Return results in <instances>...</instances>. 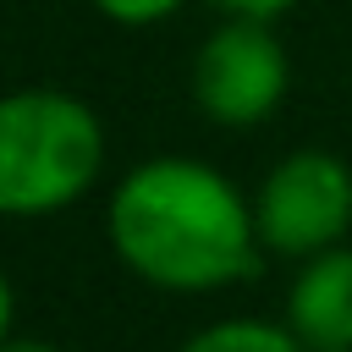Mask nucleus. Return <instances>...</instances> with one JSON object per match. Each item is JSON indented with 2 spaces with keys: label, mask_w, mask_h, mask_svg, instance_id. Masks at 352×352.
<instances>
[{
  "label": "nucleus",
  "mask_w": 352,
  "mask_h": 352,
  "mask_svg": "<svg viewBox=\"0 0 352 352\" xmlns=\"http://www.w3.org/2000/svg\"><path fill=\"white\" fill-rule=\"evenodd\" d=\"M104 231L116 258L165 292H214L258 264L253 204L204 160H143L110 192Z\"/></svg>",
  "instance_id": "f257e3e1"
},
{
  "label": "nucleus",
  "mask_w": 352,
  "mask_h": 352,
  "mask_svg": "<svg viewBox=\"0 0 352 352\" xmlns=\"http://www.w3.org/2000/svg\"><path fill=\"white\" fill-rule=\"evenodd\" d=\"M104 165L99 116L66 88L0 94V214L33 220L77 204Z\"/></svg>",
  "instance_id": "f03ea898"
},
{
  "label": "nucleus",
  "mask_w": 352,
  "mask_h": 352,
  "mask_svg": "<svg viewBox=\"0 0 352 352\" xmlns=\"http://www.w3.org/2000/svg\"><path fill=\"white\" fill-rule=\"evenodd\" d=\"M253 220H258V242L270 253L308 258V253L336 248L352 226V165L324 148L286 154L264 176V187L253 198Z\"/></svg>",
  "instance_id": "7ed1b4c3"
},
{
  "label": "nucleus",
  "mask_w": 352,
  "mask_h": 352,
  "mask_svg": "<svg viewBox=\"0 0 352 352\" xmlns=\"http://www.w3.org/2000/svg\"><path fill=\"white\" fill-rule=\"evenodd\" d=\"M292 82L286 50L258 16H231L192 55V99L220 126H258L280 110Z\"/></svg>",
  "instance_id": "20e7f679"
},
{
  "label": "nucleus",
  "mask_w": 352,
  "mask_h": 352,
  "mask_svg": "<svg viewBox=\"0 0 352 352\" xmlns=\"http://www.w3.org/2000/svg\"><path fill=\"white\" fill-rule=\"evenodd\" d=\"M286 324L308 352H352V248L308 253L286 292Z\"/></svg>",
  "instance_id": "39448f33"
},
{
  "label": "nucleus",
  "mask_w": 352,
  "mask_h": 352,
  "mask_svg": "<svg viewBox=\"0 0 352 352\" xmlns=\"http://www.w3.org/2000/svg\"><path fill=\"white\" fill-rule=\"evenodd\" d=\"M182 352H308L292 324H264V319H220L198 330Z\"/></svg>",
  "instance_id": "423d86ee"
},
{
  "label": "nucleus",
  "mask_w": 352,
  "mask_h": 352,
  "mask_svg": "<svg viewBox=\"0 0 352 352\" xmlns=\"http://www.w3.org/2000/svg\"><path fill=\"white\" fill-rule=\"evenodd\" d=\"M182 0H94L99 16L121 22V28H148V22H165Z\"/></svg>",
  "instance_id": "0eeeda50"
},
{
  "label": "nucleus",
  "mask_w": 352,
  "mask_h": 352,
  "mask_svg": "<svg viewBox=\"0 0 352 352\" xmlns=\"http://www.w3.org/2000/svg\"><path fill=\"white\" fill-rule=\"evenodd\" d=\"M220 11H231V16H258V22H275L280 11H292L297 0H214Z\"/></svg>",
  "instance_id": "6e6552de"
},
{
  "label": "nucleus",
  "mask_w": 352,
  "mask_h": 352,
  "mask_svg": "<svg viewBox=\"0 0 352 352\" xmlns=\"http://www.w3.org/2000/svg\"><path fill=\"white\" fill-rule=\"evenodd\" d=\"M11 314H16V297H11V280L0 275V341L11 336Z\"/></svg>",
  "instance_id": "1a4fd4ad"
},
{
  "label": "nucleus",
  "mask_w": 352,
  "mask_h": 352,
  "mask_svg": "<svg viewBox=\"0 0 352 352\" xmlns=\"http://www.w3.org/2000/svg\"><path fill=\"white\" fill-rule=\"evenodd\" d=\"M0 352H55V346H44V341H11V336H6Z\"/></svg>",
  "instance_id": "9d476101"
}]
</instances>
